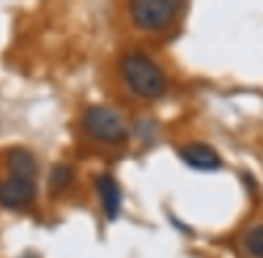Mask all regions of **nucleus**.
Here are the masks:
<instances>
[{"mask_svg":"<svg viewBox=\"0 0 263 258\" xmlns=\"http://www.w3.org/2000/svg\"><path fill=\"white\" fill-rule=\"evenodd\" d=\"M122 77L125 84L138 97L154 101L159 99L166 90V79L161 68L142 52H129L120 61Z\"/></svg>","mask_w":263,"mask_h":258,"instance_id":"obj_1","label":"nucleus"},{"mask_svg":"<svg viewBox=\"0 0 263 258\" xmlns=\"http://www.w3.org/2000/svg\"><path fill=\"white\" fill-rule=\"evenodd\" d=\"M83 129L95 138L97 142L104 143H120L127 140V126L120 113L115 112L111 106L106 104H91L81 115Z\"/></svg>","mask_w":263,"mask_h":258,"instance_id":"obj_2","label":"nucleus"},{"mask_svg":"<svg viewBox=\"0 0 263 258\" xmlns=\"http://www.w3.org/2000/svg\"><path fill=\"white\" fill-rule=\"evenodd\" d=\"M179 4L172 0H136L129 4V14L136 27L143 31H159L172 24Z\"/></svg>","mask_w":263,"mask_h":258,"instance_id":"obj_3","label":"nucleus"},{"mask_svg":"<svg viewBox=\"0 0 263 258\" xmlns=\"http://www.w3.org/2000/svg\"><path fill=\"white\" fill-rule=\"evenodd\" d=\"M36 179L9 174L0 183V206L7 210H22L36 199Z\"/></svg>","mask_w":263,"mask_h":258,"instance_id":"obj_4","label":"nucleus"},{"mask_svg":"<svg viewBox=\"0 0 263 258\" xmlns=\"http://www.w3.org/2000/svg\"><path fill=\"white\" fill-rule=\"evenodd\" d=\"M95 190H97L99 201H101L102 212H104L107 220L118 219L122 210V190L118 181L109 174L102 172L95 179Z\"/></svg>","mask_w":263,"mask_h":258,"instance_id":"obj_5","label":"nucleus"},{"mask_svg":"<svg viewBox=\"0 0 263 258\" xmlns=\"http://www.w3.org/2000/svg\"><path fill=\"white\" fill-rule=\"evenodd\" d=\"M179 156L184 163L190 165L195 171H217L222 165L217 151L204 143H190V145L183 147Z\"/></svg>","mask_w":263,"mask_h":258,"instance_id":"obj_6","label":"nucleus"},{"mask_svg":"<svg viewBox=\"0 0 263 258\" xmlns=\"http://www.w3.org/2000/svg\"><path fill=\"white\" fill-rule=\"evenodd\" d=\"M6 165L9 174L22 176V178L36 179L38 176V163L34 154L25 147H13L6 153Z\"/></svg>","mask_w":263,"mask_h":258,"instance_id":"obj_7","label":"nucleus"},{"mask_svg":"<svg viewBox=\"0 0 263 258\" xmlns=\"http://www.w3.org/2000/svg\"><path fill=\"white\" fill-rule=\"evenodd\" d=\"M73 169L66 163H55L50 171V176H49V185H50V190L54 192H65L66 189H70V185L73 183Z\"/></svg>","mask_w":263,"mask_h":258,"instance_id":"obj_8","label":"nucleus"},{"mask_svg":"<svg viewBox=\"0 0 263 258\" xmlns=\"http://www.w3.org/2000/svg\"><path fill=\"white\" fill-rule=\"evenodd\" d=\"M246 248L247 251L256 258H263V224L254 226L246 235Z\"/></svg>","mask_w":263,"mask_h":258,"instance_id":"obj_9","label":"nucleus"}]
</instances>
